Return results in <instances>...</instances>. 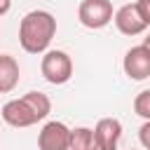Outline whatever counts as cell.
<instances>
[{"label": "cell", "instance_id": "obj_1", "mask_svg": "<svg viewBox=\"0 0 150 150\" xmlns=\"http://www.w3.org/2000/svg\"><path fill=\"white\" fill-rule=\"evenodd\" d=\"M54 35H56V19L47 9H33L19 23V45L28 54H45Z\"/></svg>", "mask_w": 150, "mask_h": 150}, {"label": "cell", "instance_id": "obj_2", "mask_svg": "<svg viewBox=\"0 0 150 150\" xmlns=\"http://www.w3.org/2000/svg\"><path fill=\"white\" fill-rule=\"evenodd\" d=\"M40 73L49 84H66L73 77V59L63 49H47L40 61Z\"/></svg>", "mask_w": 150, "mask_h": 150}, {"label": "cell", "instance_id": "obj_3", "mask_svg": "<svg viewBox=\"0 0 150 150\" xmlns=\"http://www.w3.org/2000/svg\"><path fill=\"white\" fill-rule=\"evenodd\" d=\"M112 2L110 0H82L77 7V19L84 28L98 30L112 21Z\"/></svg>", "mask_w": 150, "mask_h": 150}, {"label": "cell", "instance_id": "obj_4", "mask_svg": "<svg viewBox=\"0 0 150 150\" xmlns=\"http://www.w3.org/2000/svg\"><path fill=\"white\" fill-rule=\"evenodd\" d=\"M0 115H2V120H5L9 127H16V129H26V127H33V124L40 122L38 112L26 103L23 96L7 101V103L0 108Z\"/></svg>", "mask_w": 150, "mask_h": 150}, {"label": "cell", "instance_id": "obj_5", "mask_svg": "<svg viewBox=\"0 0 150 150\" xmlns=\"http://www.w3.org/2000/svg\"><path fill=\"white\" fill-rule=\"evenodd\" d=\"M70 131L63 122L52 120L38 134V150H68L70 148Z\"/></svg>", "mask_w": 150, "mask_h": 150}, {"label": "cell", "instance_id": "obj_6", "mask_svg": "<svg viewBox=\"0 0 150 150\" xmlns=\"http://www.w3.org/2000/svg\"><path fill=\"white\" fill-rule=\"evenodd\" d=\"M91 131L96 150H117L122 138V122L117 117H101Z\"/></svg>", "mask_w": 150, "mask_h": 150}, {"label": "cell", "instance_id": "obj_7", "mask_svg": "<svg viewBox=\"0 0 150 150\" xmlns=\"http://www.w3.org/2000/svg\"><path fill=\"white\" fill-rule=\"evenodd\" d=\"M122 68H124V75L129 80L141 82V80L150 77V54L141 45H136V47L127 49L124 61H122Z\"/></svg>", "mask_w": 150, "mask_h": 150}, {"label": "cell", "instance_id": "obj_8", "mask_svg": "<svg viewBox=\"0 0 150 150\" xmlns=\"http://www.w3.org/2000/svg\"><path fill=\"white\" fill-rule=\"evenodd\" d=\"M112 21H115V26H117V30L122 33V35H129V38H134V35H141L148 26H145V21L141 19V14H138V9H136V2H129V5H122L115 14H112Z\"/></svg>", "mask_w": 150, "mask_h": 150}, {"label": "cell", "instance_id": "obj_9", "mask_svg": "<svg viewBox=\"0 0 150 150\" xmlns=\"http://www.w3.org/2000/svg\"><path fill=\"white\" fill-rule=\"evenodd\" d=\"M19 61L12 54H0V94L14 91L19 84Z\"/></svg>", "mask_w": 150, "mask_h": 150}, {"label": "cell", "instance_id": "obj_10", "mask_svg": "<svg viewBox=\"0 0 150 150\" xmlns=\"http://www.w3.org/2000/svg\"><path fill=\"white\" fill-rule=\"evenodd\" d=\"M68 150H96L94 131L89 127H77L70 131V148Z\"/></svg>", "mask_w": 150, "mask_h": 150}, {"label": "cell", "instance_id": "obj_11", "mask_svg": "<svg viewBox=\"0 0 150 150\" xmlns=\"http://www.w3.org/2000/svg\"><path fill=\"white\" fill-rule=\"evenodd\" d=\"M23 98H26V103L38 112L40 120H45V117L52 112V101H49L47 94H42V91H28V94H23Z\"/></svg>", "mask_w": 150, "mask_h": 150}, {"label": "cell", "instance_id": "obj_12", "mask_svg": "<svg viewBox=\"0 0 150 150\" xmlns=\"http://www.w3.org/2000/svg\"><path fill=\"white\" fill-rule=\"evenodd\" d=\"M134 112L143 120H150V89H143L134 98Z\"/></svg>", "mask_w": 150, "mask_h": 150}, {"label": "cell", "instance_id": "obj_13", "mask_svg": "<svg viewBox=\"0 0 150 150\" xmlns=\"http://www.w3.org/2000/svg\"><path fill=\"white\" fill-rule=\"evenodd\" d=\"M138 141H141V145H143L145 150H150V120H145V122L141 124V129H138Z\"/></svg>", "mask_w": 150, "mask_h": 150}, {"label": "cell", "instance_id": "obj_14", "mask_svg": "<svg viewBox=\"0 0 150 150\" xmlns=\"http://www.w3.org/2000/svg\"><path fill=\"white\" fill-rule=\"evenodd\" d=\"M136 9L145 21V26H150V0H136Z\"/></svg>", "mask_w": 150, "mask_h": 150}, {"label": "cell", "instance_id": "obj_15", "mask_svg": "<svg viewBox=\"0 0 150 150\" xmlns=\"http://www.w3.org/2000/svg\"><path fill=\"white\" fill-rule=\"evenodd\" d=\"M12 7V0H0V16H5Z\"/></svg>", "mask_w": 150, "mask_h": 150}, {"label": "cell", "instance_id": "obj_16", "mask_svg": "<svg viewBox=\"0 0 150 150\" xmlns=\"http://www.w3.org/2000/svg\"><path fill=\"white\" fill-rule=\"evenodd\" d=\"M141 47H143V49H145V52L150 54V33H148V35L143 38V42H141Z\"/></svg>", "mask_w": 150, "mask_h": 150}, {"label": "cell", "instance_id": "obj_17", "mask_svg": "<svg viewBox=\"0 0 150 150\" xmlns=\"http://www.w3.org/2000/svg\"><path fill=\"white\" fill-rule=\"evenodd\" d=\"M131 150H134V148H131Z\"/></svg>", "mask_w": 150, "mask_h": 150}]
</instances>
